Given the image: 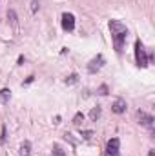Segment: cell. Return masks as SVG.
Masks as SVG:
<instances>
[{
	"instance_id": "obj_1",
	"label": "cell",
	"mask_w": 155,
	"mask_h": 156,
	"mask_svg": "<svg viewBox=\"0 0 155 156\" xmlns=\"http://www.w3.org/2000/svg\"><path fill=\"white\" fill-rule=\"evenodd\" d=\"M110 33H112V40H113L115 51L120 55L122 47H124V42H126V37H128V27L120 20H110Z\"/></svg>"
},
{
	"instance_id": "obj_2",
	"label": "cell",
	"mask_w": 155,
	"mask_h": 156,
	"mask_svg": "<svg viewBox=\"0 0 155 156\" xmlns=\"http://www.w3.org/2000/svg\"><path fill=\"white\" fill-rule=\"evenodd\" d=\"M135 64L139 67H148L150 62H148V55H146V49H144V44L141 42V38L135 40Z\"/></svg>"
},
{
	"instance_id": "obj_3",
	"label": "cell",
	"mask_w": 155,
	"mask_h": 156,
	"mask_svg": "<svg viewBox=\"0 0 155 156\" xmlns=\"http://www.w3.org/2000/svg\"><path fill=\"white\" fill-rule=\"evenodd\" d=\"M104 64H106L104 56H102V55H97L93 60H89V64H88V73H89V75H95V73H99V71L104 67Z\"/></svg>"
},
{
	"instance_id": "obj_4",
	"label": "cell",
	"mask_w": 155,
	"mask_h": 156,
	"mask_svg": "<svg viewBox=\"0 0 155 156\" xmlns=\"http://www.w3.org/2000/svg\"><path fill=\"white\" fill-rule=\"evenodd\" d=\"M106 156H120V142H119V138H110L108 140Z\"/></svg>"
},
{
	"instance_id": "obj_5",
	"label": "cell",
	"mask_w": 155,
	"mask_h": 156,
	"mask_svg": "<svg viewBox=\"0 0 155 156\" xmlns=\"http://www.w3.org/2000/svg\"><path fill=\"white\" fill-rule=\"evenodd\" d=\"M62 29L71 33L75 29V15L73 13H62Z\"/></svg>"
},
{
	"instance_id": "obj_6",
	"label": "cell",
	"mask_w": 155,
	"mask_h": 156,
	"mask_svg": "<svg viewBox=\"0 0 155 156\" xmlns=\"http://www.w3.org/2000/svg\"><path fill=\"white\" fill-rule=\"evenodd\" d=\"M137 118H139V123L142 125V127H148V129H153V116L152 115H148V113H144V111H137Z\"/></svg>"
},
{
	"instance_id": "obj_7",
	"label": "cell",
	"mask_w": 155,
	"mask_h": 156,
	"mask_svg": "<svg viewBox=\"0 0 155 156\" xmlns=\"http://www.w3.org/2000/svg\"><path fill=\"white\" fill-rule=\"evenodd\" d=\"M126 109H128V105H126V100H122V98H117L115 102L112 104V111H113L115 115L126 113Z\"/></svg>"
},
{
	"instance_id": "obj_8",
	"label": "cell",
	"mask_w": 155,
	"mask_h": 156,
	"mask_svg": "<svg viewBox=\"0 0 155 156\" xmlns=\"http://www.w3.org/2000/svg\"><path fill=\"white\" fill-rule=\"evenodd\" d=\"M18 154H20V156H31V144H29L28 140H24V142L20 144Z\"/></svg>"
},
{
	"instance_id": "obj_9",
	"label": "cell",
	"mask_w": 155,
	"mask_h": 156,
	"mask_svg": "<svg viewBox=\"0 0 155 156\" xmlns=\"http://www.w3.org/2000/svg\"><path fill=\"white\" fill-rule=\"evenodd\" d=\"M9 98H11V91H9L7 87L0 89V102H2V104H9Z\"/></svg>"
},
{
	"instance_id": "obj_10",
	"label": "cell",
	"mask_w": 155,
	"mask_h": 156,
	"mask_svg": "<svg viewBox=\"0 0 155 156\" xmlns=\"http://www.w3.org/2000/svg\"><path fill=\"white\" fill-rule=\"evenodd\" d=\"M100 115H102V109L97 105V107H93V109L89 111V120H91V122H97V120L100 118Z\"/></svg>"
},
{
	"instance_id": "obj_11",
	"label": "cell",
	"mask_w": 155,
	"mask_h": 156,
	"mask_svg": "<svg viewBox=\"0 0 155 156\" xmlns=\"http://www.w3.org/2000/svg\"><path fill=\"white\" fill-rule=\"evenodd\" d=\"M7 20H9V24H11L13 27H17V26H18V18H17V13H15L13 9H9V11H7Z\"/></svg>"
},
{
	"instance_id": "obj_12",
	"label": "cell",
	"mask_w": 155,
	"mask_h": 156,
	"mask_svg": "<svg viewBox=\"0 0 155 156\" xmlns=\"http://www.w3.org/2000/svg\"><path fill=\"white\" fill-rule=\"evenodd\" d=\"M64 82H66V85H73V83H77V82H78V75L73 73V75H70V76L66 78Z\"/></svg>"
},
{
	"instance_id": "obj_13",
	"label": "cell",
	"mask_w": 155,
	"mask_h": 156,
	"mask_svg": "<svg viewBox=\"0 0 155 156\" xmlns=\"http://www.w3.org/2000/svg\"><path fill=\"white\" fill-rule=\"evenodd\" d=\"M82 122H84V115H82V113H77V115L73 116V123H75V125H80Z\"/></svg>"
},
{
	"instance_id": "obj_14",
	"label": "cell",
	"mask_w": 155,
	"mask_h": 156,
	"mask_svg": "<svg viewBox=\"0 0 155 156\" xmlns=\"http://www.w3.org/2000/svg\"><path fill=\"white\" fill-rule=\"evenodd\" d=\"M64 140H66V142H70L71 145H77V140H75V138H73V134H70V133H66V134H64Z\"/></svg>"
},
{
	"instance_id": "obj_15",
	"label": "cell",
	"mask_w": 155,
	"mask_h": 156,
	"mask_svg": "<svg viewBox=\"0 0 155 156\" xmlns=\"http://www.w3.org/2000/svg\"><path fill=\"white\" fill-rule=\"evenodd\" d=\"M40 7V0H31V13H37Z\"/></svg>"
},
{
	"instance_id": "obj_16",
	"label": "cell",
	"mask_w": 155,
	"mask_h": 156,
	"mask_svg": "<svg viewBox=\"0 0 155 156\" xmlns=\"http://www.w3.org/2000/svg\"><path fill=\"white\" fill-rule=\"evenodd\" d=\"M108 91H110V89H108V85H106V83H102V85L99 87V94H100V96H106V94H108Z\"/></svg>"
},
{
	"instance_id": "obj_17",
	"label": "cell",
	"mask_w": 155,
	"mask_h": 156,
	"mask_svg": "<svg viewBox=\"0 0 155 156\" xmlns=\"http://www.w3.org/2000/svg\"><path fill=\"white\" fill-rule=\"evenodd\" d=\"M53 156H66V154H64V151L59 145H53Z\"/></svg>"
},
{
	"instance_id": "obj_18",
	"label": "cell",
	"mask_w": 155,
	"mask_h": 156,
	"mask_svg": "<svg viewBox=\"0 0 155 156\" xmlns=\"http://www.w3.org/2000/svg\"><path fill=\"white\" fill-rule=\"evenodd\" d=\"M6 136H7V133H6V125H2V134H0V144H2V145L6 144Z\"/></svg>"
},
{
	"instance_id": "obj_19",
	"label": "cell",
	"mask_w": 155,
	"mask_h": 156,
	"mask_svg": "<svg viewBox=\"0 0 155 156\" xmlns=\"http://www.w3.org/2000/svg\"><path fill=\"white\" fill-rule=\"evenodd\" d=\"M80 136H84L86 140H89L93 136V131H80Z\"/></svg>"
},
{
	"instance_id": "obj_20",
	"label": "cell",
	"mask_w": 155,
	"mask_h": 156,
	"mask_svg": "<svg viewBox=\"0 0 155 156\" xmlns=\"http://www.w3.org/2000/svg\"><path fill=\"white\" fill-rule=\"evenodd\" d=\"M33 80H35V76H33V75H29V76L26 78V80H24V85H29V83H31Z\"/></svg>"
},
{
	"instance_id": "obj_21",
	"label": "cell",
	"mask_w": 155,
	"mask_h": 156,
	"mask_svg": "<svg viewBox=\"0 0 155 156\" xmlns=\"http://www.w3.org/2000/svg\"><path fill=\"white\" fill-rule=\"evenodd\" d=\"M22 64H24V56L20 55V56H18V66H22Z\"/></svg>"
},
{
	"instance_id": "obj_22",
	"label": "cell",
	"mask_w": 155,
	"mask_h": 156,
	"mask_svg": "<svg viewBox=\"0 0 155 156\" xmlns=\"http://www.w3.org/2000/svg\"><path fill=\"white\" fill-rule=\"evenodd\" d=\"M148 156H155V151H150V154Z\"/></svg>"
}]
</instances>
